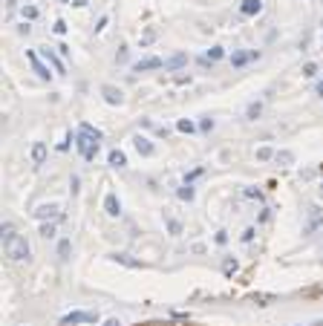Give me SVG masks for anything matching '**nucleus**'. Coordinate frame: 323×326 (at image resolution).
<instances>
[{"label": "nucleus", "mask_w": 323, "mask_h": 326, "mask_svg": "<svg viewBox=\"0 0 323 326\" xmlns=\"http://www.w3.org/2000/svg\"><path fill=\"white\" fill-rule=\"evenodd\" d=\"M263 12V0H242L240 3V15L242 18H254Z\"/></svg>", "instance_id": "nucleus-5"}, {"label": "nucleus", "mask_w": 323, "mask_h": 326, "mask_svg": "<svg viewBox=\"0 0 323 326\" xmlns=\"http://www.w3.org/2000/svg\"><path fill=\"white\" fill-rule=\"evenodd\" d=\"M55 32L58 35H64V32H67V24H64V21H55Z\"/></svg>", "instance_id": "nucleus-36"}, {"label": "nucleus", "mask_w": 323, "mask_h": 326, "mask_svg": "<svg viewBox=\"0 0 323 326\" xmlns=\"http://www.w3.org/2000/svg\"><path fill=\"white\" fill-rule=\"evenodd\" d=\"M274 156H277V153L271 150V147H260V150H257V159H263V162H265V159H274Z\"/></svg>", "instance_id": "nucleus-29"}, {"label": "nucleus", "mask_w": 323, "mask_h": 326, "mask_svg": "<svg viewBox=\"0 0 323 326\" xmlns=\"http://www.w3.org/2000/svg\"><path fill=\"white\" fill-rule=\"evenodd\" d=\"M113 260H115V263H124V266H130V268H138V266H141L138 260H130V254H113Z\"/></svg>", "instance_id": "nucleus-22"}, {"label": "nucleus", "mask_w": 323, "mask_h": 326, "mask_svg": "<svg viewBox=\"0 0 323 326\" xmlns=\"http://www.w3.org/2000/svg\"><path fill=\"white\" fill-rule=\"evenodd\" d=\"M98 314L95 312H69L61 317V326H78V323H95Z\"/></svg>", "instance_id": "nucleus-3"}, {"label": "nucleus", "mask_w": 323, "mask_h": 326, "mask_svg": "<svg viewBox=\"0 0 323 326\" xmlns=\"http://www.w3.org/2000/svg\"><path fill=\"white\" fill-rule=\"evenodd\" d=\"M260 113H263V104H260V101H251V104L245 107V118H248V121H257Z\"/></svg>", "instance_id": "nucleus-14"}, {"label": "nucleus", "mask_w": 323, "mask_h": 326, "mask_svg": "<svg viewBox=\"0 0 323 326\" xmlns=\"http://www.w3.org/2000/svg\"><path fill=\"white\" fill-rule=\"evenodd\" d=\"M222 271H225V274H231V271H237V260H234V257H228V260L222 263Z\"/></svg>", "instance_id": "nucleus-31"}, {"label": "nucleus", "mask_w": 323, "mask_h": 326, "mask_svg": "<svg viewBox=\"0 0 323 326\" xmlns=\"http://www.w3.org/2000/svg\"><path fill=\"white\" fill-rule=\"evenodd\" d=\"M133 144H136L138 156H153V153H156V147H153V141H150V139H144V136H136V139H133Z\"/></svg>", "instance_id": "nucleus-9"}, {"label": "nucleus", "mask_w": 323, "mask_h": 326, "mask_svg": "<svg viewBox=\"0 0 323 326\" xmlns=\"http://www.w3.org/2000/svg\"><path fill=\"white\" fill-rule=\"evenodd\" d=\"M32 162H35V165H44V162H46V144H44V141H35V147H32Z\"/></svg>", "instance_id": "nucleus-12"}, {"label": "nucleus", "mask_w": 323, "mask_h": 326, "mask_svg": "<svg viewBox=\"0 0 323 326\" xmlns=\"http://www.w3.org/2000/svg\"><path fill=\"white\" fill-rule=\"evenodd\" d=\"M159 67H165L162 58H141L133 64V72H147V70H159Z\"/></svg>", "instance_id": "nucleus-6"}, {"label": "nucleus", "mask_w": 323, "mask_h": 326, "mask_svg": "<svg viewBox=\"0 0 323 326\" xmlns=\"http://www.w3.org/2000/svg\"><path fill=\"white\" fill-rule=\"evenodd\" d=\"M110 165H113V168H124L127 165V156L121 150H110Z\"/></svg>", "instance_id": "nucleus-18"}, {"label": "nucleus", "mask_w": 323, "mask_h": 326, "mask_svg": "<svg viewBox=\"0 0 323 326\" xmlns=\"http://www.w3.org/2000/svg\"><path fill=\"white\" fill-rule=\"evenodd\" d=\"M217 243H219V245H225V243H228V234L219 231V234H217Z\"/></svg>", "instance_id": "nucleus-37"}, {"label": "nucleus", "mask_w": 323, "mask_h": 326, "mask_svg": "<svg viewBox=\"0 0 323 326\" xmlns=\"http://www.w3.org/2000/svg\"><path fill=\"white\" fill-rule=\"evenodd\" d=\"M104 211H107L110 217H118V214H121V202H118L115 194H107V197H104Z\"/></svg>", "instance_id": "nucleus-11"}, {"label": "nucleus", "mask_w": 323, "mask_h": 326, "mask_svg": "<svg viewBox=\"0 0 323 326\" xmlns=\"http://www.w3.org/2000/svg\"><path fill=\"white\" fill-rule=\"evenodd\" d=\"M41 58H46V64H52L58 75H64V64H61V58H58V55H55L49 47H41Z\"/></svg>", "instance_id": "nucleus-8"}, {"label": "nucleus", "mask_w": 323, "mask_h": 326, "mask_svg": "<svg viewBox=\"0 0 323 326\" xmlns=\"http://www.w3.org/2000/svg\"><path fill=\"white\" fill-rule=\"evenodd\" d=\"M69 251H72V243H69V240H61V243H58V257H61V260H69Z\"/></svg>", "instance_id": "nucleus-21"}, {"label": "nucleus", "mask_w": 323, "mask_h": 326, "mask_svg": "<svg viewBox=\"0 0 323 326\" xmlns=\"http://www.w3.org/2000/svg\"><path fill=\"white\" fill-rule=\"evenodd\" d=\"M185 64H188V55H185V52H179V55H173L171 61H165V70H182Z\"/></svg>", "instance_id": "nucleus-13"}, {"label": "nucleus", "mask_w": 323, "mask_h": 326, "mask_svg": "<svg viewBox=\"0 0 323 326\" xmlns=\"http://www.w3.org/2000/svg\"><path fill=\"white\" fill-rule=\"evenodd\" d=\"M81 133H87V136H90V139H95V141H101L104 139V133H101V130H95V127H92V124H81Z\"/></svg>", "instance_id": "nucleus-20"}, {"label": "nucleus", "mask_w": 323, "mask_h": 326, "mask_svg": "<svg viewBox=\"0 0 323 326\" xmlns=\"http://www.w3.org/2000/svg\"><path fill=\"white\" fill-rule=\"evenodd\" d=\"M101 95H104V101H107V104H113V107H118L121 101H124V93H121L118 87H113V84H104Z\"/></svg>", "instance_id": "nucleus-4"}, {"label": "nucleus", "mask_w": 323, "mask_h": 326, "mask_svg": "<svg viewBox=\"0 0 323 326\" xmlns=\"http://www.w3.org/2000/svg\"><path fill=\"white\" fill-rule=\"evenodd\" d=\"M317 95H323V81H320V84H317Z\"/></svg>", "instance_id": "nucleus-41"}, {"label": "nucleus", "mask_w": 323, "mask_h": 326, "mask_svg": "<svg viewBox=\"0 0 323 326\" xmlns=\"http://www.w3.org/2000/svg\"><path fill=\"white\" fill-rule=\"evenodd\" d=\"M23 18L26 21H35L38 18V6H23Z\"/></svg>", "instance_id": "nucleus-30"}, {"label": "nucleus", "mask_w": 323, "mask_h": 326, "mask_svg": "<svg viewBox=\"0 0 323 326\" xmlns=\"http://www.w3.org/2000/svg\"><path fill=\"white\" fill-rule=\"evenodd\" d=\"M26 58H29V64L35 67V72H38V75H41L44 81H49V78H52V72H49V70L44 67V64H41V55H35V52H29Z\"/></svg>", "instance_id": "nucleus-10"}, {"label": "nucleus", "mask_w": 323, "mask_h": 326, "mask_svg": "<svg viewBox=\"0 0 323 326\" xmlns=\"http://www.w3.org/2000/svg\"><path fill=\"white\" fill-rule=\"evenodd\" d=\"M274 162L277 165H294V153H291V150H277Z\"/></svg>", "instance_id": "nucleus-17"}, {"label": "nucleus", "mask_w": 323, "mask_h": 326, "mask_svg": "<svg viewBox=\"0 0 323 326\" xmlns=\"http://www.w3.org/2000/svg\"><path fill=\"white\" fill-rule=\"evenodd\" d=\"M104 326H121V323H118L115 317H110V320H107V323H104Z\"/></svg>", "instance_id": "nucleus-39"}, {"label": "nucleus", "mask_w": 323, "mask_h": 326, "mask_svg": "<svg viewBox=\"0 0 323 326\" xmlns=\"http://www.w3.org/2000/svg\"><path fill=\"white\" fill-rule=\"evenodd\" d=\"M320 222H323V217L317 214V208H314V211H311V220H309V225L303 228V234H311L314 228H317V225H320Z\"/></svg>", "instance_id": "nucleus-19"}, {"label": "nucleus", "mask_w": 323, "mask_h": 326, "mask_svg": "<svg viewBox=\"0 0 323 326\" xmlns=\"http://www.w3.org/2000/svg\"><path fill=\"white\" fill-rule=\"evenodd\" d=\"M156 38H159V32H156V29L150 26V29H144V32H141V38H138V44H141V47H150V44H153Z\"/></svg>", "instance_id": "nucleus-15"}, {"label": "nucleus", "mask_w": 323, "mask_h": 326, "mask_svg": "<svg viewBox=\"0 0 323 326\" xmlns=\"http://www.w3.org/2000/svg\"><path fill=\"white\" fill-rule=\"evenodd\" d=\"M41 237L52 240V237H55V222H44V225H41Z\"/></svg>", "instance_id": "nucleus-24"}, {"label": "nucleus", "mask_w": 323, "mask_h": 326, "mask_svg": "<svg viewBox=\"0 0 323 326\" xmlns=\"http://www.w3.org/2000/svg\"><path fill=\"white\" fill-rule=\"evenodd\" d=\"M144 326H176V323H144Z\"/></svg>", "instance_id": "nucleus-40"}, {"label": "nucleus", "mask_w": 323, "mask_h": 326, "mask_svg": "<svg viewBox=\"0 0 323 326\" xmlns=\"http://www.w3.org/2000/svg\"><path fill=\"white\" fill-rule=\"evenodd\" d=\"M199 130H202V133H211V130H214V118H202V121H199Z\"/></svg>", "instance_id": "nucleus-33"}, {"label": "nucleus", "mask_w": 323, "mask_h": 326, "mask_svg": "<svg viewBox=\"0 0 323 326\" xmlns=\"http://www.w3.org/2000/svg\"><path fill=\"white\" fill-rule=\"evenodd\" d=\"M303 75H306V78L317 75V64H306V67H303Z\"/></svg>", "instance_id": "nucleus-34"}, {"label": "nucleus", "mask_w": 323, "mask_h": 326, "mask_svg": "<svg viewBox=\"0 0 323 326\" xmlns=\"http://www.w3.org/2000/svg\"><path fill=\"white\" fill-rule=\"evenodd\" d=\"M3 251L9 257L12 263H23V260H29V243H26V237L15 231V225L6 222L3 225Z\"/></svg>", "instance_id": "nucleus-1"}, {"label": "nucleus", "mask_w": 323, "mask_h": 326, "mask_svg": "<svg viewBox=\"0 0 323 326\" xmlns=\"http://www.w3.org/2000/svg\"><path fill=\"white\" fill-rule=\"evenodd\" d=\"M254 234H257L254 228H245V234H242V243H251V240H254Z\"/></svg>", "instance_id": "nucleus-35"}, {"label": "nucleus", "mask_w": 323, "mask_h": 326, "mask_svg": "<svg viewBox=\"0 0 323 326\" xmlns=\"http://www.w3.org/2000/svg\"><path fill=\"white\" fill-rule=\"evenodd\" d=\"M58 214V205H41V208L35 211V217L38 220H46V217H55Z\"/></svg>", "instance_id": "nucleus-16"}, {"label": "nucleus", "mask_w": 323, "mask_h": 326, "mask_svg": "<svg viewBox=\"0 0 323 326\" xmlns=\"http://www.w3.org/2000/svg\"><path fill=\"white\" fill-rule=\"evenodd\" d=\"M168 231H171L173 237H179V234H182V222H176V220H168Z\"/></svg>", "instance_id": "nucleus-28"}, {"label": "nucleus", "mask_w": 323, "mask_h": 326, "mask_svg": "<svg viewBox=\"0 0 323 326\" xmlns=\"http://www.w3.org/2000/svg\"><path fill=\"white\" fill-rule=\"evenodd\" d=\"M222 55H225V49H222V47H211V49H208V61H211V64L219 61Z\"/></svg>", "instance_id": "nucleus-26"}, {"label": "nucleus", "mask_w": 323, "mask_h": 326, "mask_svg": "<svg viewBox=\"0 0 323 326\" xmlns=\"http://www.w3.org/2000/svg\"><path fill=\"white\" fill-rule=\"evenodd\" d=\"M202 176V168H196V171H191V174H185V185H191L194 179H199Z\"/></svg>", "instance_id": "nucleus-32"}, {"label": "nucleus", "mask_w": 323, "mask_h": 326, "mask_svg": "<svg viewBox=\"0 0 323 326\" xmlns=\"http://www.w3.org/2000/svg\"><path fill=\"white\" fill-rule=\"evenodd\" d=\"M75 147H78V153L87 159V162H92V159H95V153H98V141L90 139L87 133H81V130H78V136H75Z\"/></svg>", "instance_id": "nucleus-2"}, {"label": "nucleus", "mask_w": 323, "mask_h": 326, "mask_svg": "<svg viewBox=\"0 0 323 326\" xmlns=\"http://www.w3.org/2000/svg\"><path fill=\"white\" fill-rule=\"evenodd\" d=\"M179 199L191 202V199H194V188H191V185H182V188H179Z\"/></svg>", "instance_id": "nucleus-27"}, {"label": "nucleus", "mask_w": 323, "mask_h": 326, "mask_svg": "<svg viewBox=\"0 0 323 326\" xmlns=\"http://www.w3.org/2000/svg\"><path fill=\"white\" fill-rule=\"evenodd\" d=\"M257 58H260L257 49H251V52H234V55H231V64H234V67H245L248 61H257Z\"/></svg>", "instance_id": "nucleus-7"}, {"label": "nucleus", "mask_w": 323, "mask_h": 326, "mask_svg": "<svg viewBox=\"0 0 323 326\" xmlns=\"http://www.w3.org/2000/svg\"><path fill=\"white\" fill-rule=\"evenodd\" d=\"M251 300L257 303V306H268V303L274 300V294H251Z\"/></svg>", "instance_id": "nucleus-25"}, {"label": "nucleus", "mask_w": 323, "mask_h": 326, "mask_svg": "<svg viewBox=\"0 0 323 326\" xmlns=\"http://www.w3.org/2000/svg\"><path fill=\"white\" fill-rule=\"evenodd\" d=\"M115 61H118V64H121V61H127V49H124V47L118 49V55H115Z\"/></svg>", "instance_id": "nucleus-38"}, {"label": "nucleus", "mask_w": 323, "mask_h": 326, "mask_svg": "<svg viewBox=\"0 0 323 326\" xmlns=\"http://www.w3.org/2000/svg\"><path fill=\"white\" fill-rule=\"evenodd\" d=\"M176 130H179V133H194L196 124L194 121H188V118H179V121H176Z\"/></svg>", "instance_id": "nucleus-23"}]
</instances>
